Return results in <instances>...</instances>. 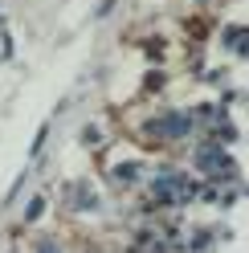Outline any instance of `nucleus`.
I'll return each mask as SVG.
<instances>
[{
    "mask_svg": "<svg viewBox=\"0 0 249 253\" xmlns=\"http://www.w3.org/2000/svg\"><path fill=\"white\" fill-rule=\"evenodd\" d=\"M37 253H57V245H53V241H41V245H37Z\"/></svg>",
    "mask_w": 249,
    "mask_h": 253,
    "instance_id": "obj_2",
    "label": "nucleus"
},
{
    "mask_svg": "<svg viewBox=\"0 0 249 253\" xmlns=\"http://www.w3.org/2000/svg\"><path fill=\"white\" fill-rule=\"evenodd\" d=\"M41 209H45V200H33V204H29V212H25V216H29V220H37V216H41Z\"/></svg>",
    "mask_w": 249,
    "mask_h": 253,
    "instance_id": "obj_1",
    "label": "nucleus"
}]
</instances>
